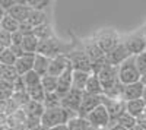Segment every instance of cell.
<instances>
[{
  "instance_id": "obj_34",
  "label": "cell",
  "mask_w": 146,
  "mask_h": 130,
  "mask_svg": "<svg viewBox=\"0 0 146 130\" xmlns=\"http://www.w3.org/2000/svg\"><path fill=\"white\" fill-rule=\"evenodd\" d=\"M16 62V57L13 56L9 48H5L2 53H0V64L2 66H13Z\"/></svg>"
},
{
  "instance_id": "obj_31",
  "label": "cell",
  "mask_w": 146,
  "mask_h": 130,
  "mask_svg": "<svg viewBox=\"0 0 146 130\" xmlns=\"http://www.w3.org/2000/svg\"><path fill=\"white\" fill-rule=\"evenodd\" d=\"M27 95L29 98V101H35V102H41L44 101V97H45V92L42 89L41 85H36L31 89H27Z\"/></svg>"
},
{
  "instance_id": "obj_17",
  "label": "cell",
  "mask_w": 146,
  "mask_h": 130,
  "mask_svg": "<svg viewBox=\"0 0 146 130\" xmlns=\"http://www.w3.org/2000/svg\"><path fill=\"white\" fill-rule=\"evenodd\" d=\"M69 60L66 56H57L54 58H50V64H48V73L50 76H54V78H58L60 75H62L66 67L69 66Z\"/></svg>"
},
{
  "instance_id": "obj_42",
  "label": "cell",
  "mask_w": 146,
  "mask_h": 130,
  "mask_svg": "<svg viewBox=\"0 0 146 130\" xmlns=\"http://www.w3.org/2000/svg\"><path fill=\"white\" fill-rule=\"evenodd\" d=\"M136 124L139 127H142L143 130H146V115L145 114H142L140 117H137V119H136Z\"/></svg>"
},
{
  "instance_id": "obj_41",
  "label": "cell",
  "mask_w": 146,
  "mask_h": 130,
  "mask_svg": "<svg viewBox=\"0 0 146 130\" xmlns=\"http://www.w3.org/2000/svg\"><path fill=\"white\" fill-rule=\"evenodd\" d=\"M9 50L13 53V56H15L16 58L25 54V53H23V50H22V45H10V47H9Z\"/></svg>"
},
{
  "instance_id": "obj_44",
  "label": "cell",
  "mask_w": 146,
  "mask_h": 130,
  "mask_svg": "<svg viewBox=\"0 0 146 130\" xmlns=\"http://www.w3.org/2000/svg\"><path fill=\"white\" fill-rule=\"evenodd\" d=\"M105 130H126V129L121 127V126H118V124H111V126H108Z\"/></svg>"
},
{
  "instance_id": "obj_20",
  "label": "cell",
  "mask_w": 146,
  "mask_h": 130,
  "mask_svg": "<svg viewBox=\"0 0 146 130\" xmlns=\"http://www.w3.org/2000/svg\"><path fill=\"white\" fill-rule=\"evenodd\" d=\"M48 64H50V58H47L45 56H41L38 53H35V58H34V66L32 70L38 75L40 78L45 76L48 73Z\"/></svg>"
},
{
  "instance_id": "obj_27",
  "label": "cell",
  "mask_w": 146,
  "mask_h": 130,
  "mask_svg": "<svg viewBox=\"0 0 146 130\" xmlns=\"http://www.w3.org/2000/svg\"><path fill=\"white\" fill-rule=\"evenodd\" d=\"M0 29H3L9 34H13L16 31H19V22L15 21L12 16H9L7 13L5 15V18L0 21Z\"/></svg>"
},
{
  "instance_id": "obj_26",
  "label": "cell",
  "mask_w": 146,
  "mask_h": 130,
  "mask_svg": "<svg viewBox=\"0 0 146 130\" xmlns=\"http://www.w3.org/2000/svg\"><path fill=\"white\" fill-rule=\"evenodd\" d=\"M66 127H67V130H88L91 126L86 121V119L79 117V115H75L73 119H70L66 123Z\"/></svg>"
},
{
  "instance_id": "obj_8",
  "label": "cell",
  "mask_w": 146,
  "mask_h": 130,
  "mask_svg": "<svg viewBox=\"0 0 146 130\" xmlns=\"http://www.w3.org/2000/svg\"><path fill=\"white\" fill-rule=\"evenodd\" d=\"M85 119L89 123V126L94 127V129L105 130L110 126V115H108V113H107V110L102 104L98 105L96 108H94Z\"/></svg>"
},
{
  "instance_id": "obj_4",
  "label": "cell",
  "mask_w": 146,
  "mask_h": 130,
  "mask_svg": "<svg viewBox=\"0 0 146 130\" xmlns=\"http://www.w3.org/2000/svg\"><path fill=\"white\" fill-rule=\"evenodd\" d=\"M66 57H67V60H69L73 70L91 73V60L88 58V56L83 53V50L80 48L79 42L76 44V47L75 45L72 47V50L66 54Z\"/></svg>"
},
{
  "instance_id": "obj_24",
  "label": "cell",
  "mask_w": 146,
  "mask_h": 130,
  "mask_svg": "<svg viewBox=\"0 0 146 130\" xmlns=\"http://www.w3.org/2000/svg\"><path fill=\"white\" fill-rule=\"evenodd\" d=\"M27 22L32 28H36L40 25H44V23H48V19H47V12L45 10H32L31 9V13L27 19Z\"/></svg>"
},
{
  "instance_id": "obj_47",
  "label": "cell",
  "mask_w": 146,
  "mask_h": 130,
  "mask_svg": "<svg viewBox=\"0 0 146 130\" xmlns=\"http://www.w3.org/2000/svg\"><path fill=\"white\" fill-rule=\"evenodd\" d=\"M140 84H142L143 86H146V73L140 76Z\"/></svg>"
},
{
  "instance_id": "obj_33",
  "label": "cell",
  "mask_w": 146,
  "mask_h": 130,
  "mask_svg": "<svg viewBox=\"0 0 146 130\" xmlns=\"http://www.w3.org/2000/svg\"><path fill=\"white\" fill-rule=\"evenodd\" d=\"M22 80H23V84H25V88L27 89H31L36 85H40V82H41V78L36 75L34 70H31V72L25 73L22 76Z\"/></svg>"
},
{
  "instance_id": "obj_18",
  "label": "cell",
  "mask_w": 146,
  "mask_h": 130,
  "mask_svg": "<svg viewBox=\"0 0 146 130\" xmlns=\"http://www.w3.org/2000/svg\"><path fill=\"white\" fill-rule=\"evenodd\" d=\"M34 58H35V54H27V53L16 58L13 67H15L16 73H18L19 76H23L25 73H28V72H31V70H32Z\"/></svg>"
},
{
  "instance_id": "obj_35",
  "label": "cell",
  "mask_w": 146,
  "mask_h": 130,
  "mask_svg": "<svg viewBox=\"0 0 146 130\" xmlns=\"http://www.w3.org/2000/svg\"><path fill=\"white\" fill-rule=\"evenodd\" d=\"M135 64H136V69L140 76L146 73V51L135 56Z\"/></svg>"
},
{
  "instance_id": "obj_22",
  "label": "cell",
  "mask_w": 146,
  "mask_h": 130,
  "mask_svg": "<svg viewBox=\"0 0 146 130\" xmlns=\"http://www.w3.org/2000/svg\"><path fill=\"white\" fill-rule=\"evenodd\" d=\"M32 35L38 41H45V40H50V38L56 37L54 31H53V27L50 25V23H44V25H40V27L34 28Z\"/></svg>"
},
{
  "instance_id": "obj_30",
  "label": "cell",
  "mask_w": 146,
  "mask_h": 130,
  "mask_svg": "<svg viewBox=\"0 0 146 130\" xmlns=\"http://www.w3.org/2000/svg\"><path fill=\"white\" fill-rule=\"evenodd\" d=\"M40 85L42 86V89H44V92H45V94L56 92V89H57V78L50 76V75H45V76H42V78H41Z\"/></svg>"
},
{
  "instance_id": "obj_39",
  "label": "cell",
  "mask_w": 146,
  "mask_h": 130,
  "mask_svg": "<svg viewBox=\"0 0 146 130\" xmlns=\"http://www.w3.org/2000/svg\"><path fill=\"white\" fill-rule=\"evenodd\" d=\"M16 5V0H0V7H2L6 13Z\"/></svg>"
},
{
  "instance_id": "obj_9",
  "label": "cell",
  "mask_w": 146,
  "mask_h": 130,
  "mask_svg": "<svg viewBox=\"0 0 146 130\" xmlns=\"http://www.w3.org/2000/svg\"><path fill=\"white\" fill-rule=\"evenodd\" d=\"M129 57H131L130 56V53L127 51V48L124 47V44L123 42H118L113 50H110L107 54H105V58H107V62L110 63V64H113V66H115V67H118L123 62H126Z\"/></svg>"
},
{
  "instance_id": "obj_3",
  "label": "cell",
  "mask_w": 146,
  "mask_h": 130,
  "mask_svg": "<svg viewBox=\"0 0 146 130\" xmlns=\"http://www.w3.org/2000/svg\"><path fill=\"white\" fill-rule=\"evenodd\" d=\"M117 76L121 85L136 84V82L140 80V75L135 64V57H129L126 62H123L117 67Z\"/></svg>"
},
{
  "instance_id": "obj_15",
  "label": "cell",
  "mask_w": 146,
  "mask_h": 130,
  "mask_svg": "<svg viewBox=\"0 0 146 130\" xmlns=\"http://www.w3.org/2000/svg\"><path fill=\"white\" fill-rule=\"evenodd\" d=\"M29 13H31V7L28 6L27 0H16V5L7 12V15L12 16L15 21H18L19 23L25 22L28 19Z\"/></svg>"
},
{
  "instance_id": "obj_7",
  "label": "cell",
  "mask_w": 146,
  "mask_h": 130,
  "mask_svg": "<svg viewBox=\"0 0 146 130\" xmlns=\"http://www.w3.org/2000/svg\"><path fill=\"white\" fill-rule=\"evenodd\" d=\"M94 41L98 44V47L107 54L110 50H113L114 47L121 41V37L118 35L117 31H114L111 28H107V29H102V31H100L98 34H96L94 37Z\"/></svg>"
},
{
  "instance_id": "obj_46",
  "label": "cell",
  "mask_w": 146,
  "mask_h": 130,
  "mask_svg": "<svg viewBox=\"0 0 146 130\" xmlns=\"http://www.w3.org/2000/svg\"><path fill=\"white\" fill-rule=\"evenodd\" d=\"M48 130H67V127H66V124H63V126H56V127L48 129Z\"/></svg>"
},
{
  "instance_id": "obj_38",
  "label": "cell",
  "mask_w": 146,
  "mask_h": 130,
  "mask_svg": "<svg viewBox=\"0 0 146 130\" xmlns=\"http://www.w3.org/2000/svg\"><path fill=\"white\" fill-rule=\"evenodd\" d=\"M10 41H12V34L0 29V42H2V45L5 48H9L10 47Z\"/></svg>"
},
{
  "instance_id": "obj_21",
  "label": "cell",
  "mask_w": 146,
  "mask_h": 130,
  "mask_svg": "<svg viewBox=\"0 0 146 130\" xmlns=\"http://www.w3.org/2000/svg\"><path fill=\"white\" fill-rule=\"evenodd\" d=\"M124 111L135 117V119H137V117H140L145 111V104L142 99H133V101H127L124 102Z\"/></svg>"
},
{
  "instance_id": "obj_29",
  "label": "cell",
  "mask_w": 146,
  "mask_h": 130,
  "mask_svg": "<svg viewBox=\"0 0 146 130\" xmlns=\"http://www.w3.org/2000/svg\"><path fill=\"white\" fill-rule=\"evenodd\" d=\"M114 124H118L121 127H124L126 130H131L133 127L136 126V119H135V117H131V115H129L126 111H123L117 117V120H115Z\"/></svg>"
},
{
  "instance_id": "obj_52",
  "label": "cell",
  "mask_w": 146,
  "mask_h": 130,
  "mask_svg": "<svg viewBox=\"0 0 146 130\" xmlns=\"http://www.w3.org/2000/svg\"><path fill=\"white\" fill-rule=\"evenodd\" d=\"M143 114H145V115H146V105H145V111H143Z\"/></svg>"
},
{
  "instance_id": "obj_45",
  "label": "cell",
  "mask_w": 146,
  "mask_h": 130,
  "mask_svg": "<svg viewBox=\"0 0 146 130\" xmlns=\"http://www.w3.org/2000/svg\"><path fill=\"white\" fill-rule=\"evenodd\" d=\"M140 99L143 101V104L146 105V86H143V92H142V97H140Z\"/></svg>"
},
{
  "instance_id": "obj_11",
  "label": "cell",
  "mask_w": 146,
  "mask_h": 130,
  "mask_svg": "<svg viewBox=\"0 0 146 130\" xmlns=\"http://www.w3.org/2000/svg\"><path fill=\"white\" fill-rule=\"evenodd\" d=\"M102 105L105 107L110 115V126L114 124L117 117L124 111V101H121V99H111V98H107L102 95Z\"/></svg>"
},
{
  "instance_id": "obj_43",
  "label": "cell",
  "mask_w": 146,
  "mask_h": 130,
  "mask_svg": "<svg viewBox=\"0 0 146 130\" xmlns=\"http://www.w3.org/2000/svg\"><path fill=\"white\" fill-rule=\"evenodd\" d=\"M6 124H7V114L0 113V127H3Z\"/></svg>"
},
{
  "instance_id": "obj_48",
  "label": "cell",
  "mask_w": 146,
  "mask_h": 130,
  "mask_svg": "<svg viewBox=\"0 0 146 130\" xmlns=\"http://www.w3.org/2000/svg\"><path fill=\"white\" fill-rule=\"evenodd\" d=\"M5 15H6V12H5L2 7H0V21H2V19L5 18Z\"/></svg>"
},
{
  "instance_id": "obj_28",
  "label": "cell",
  "mask_w": 146,
  "mask_h": 130,
  "mask_svg": "<svg viewBox=\"0 0 146 130\" xmlns=\"http://www.w3.org/2000/svg\"><path fill=\"white\" fill-rule=\"evenodd\" d=\"M60 102H62V98L56 92H50V94H45L42 105H44V110H53L60 107Z\"/></svg>"
},
{
  "instance_id": "obj_16",
  "label": "cell",
  "mask_w": 146,
  "mask_h": 130,
  "mask_svg": "<svg viewBox=\"0 0 146 130\" xmlns=\"http://www.w3.org/2000/svg\"><path fill=\"white\" fill-rule=\"evenodd\" d=\"M143 92V85L140 84V80L136 84L130 85H123V91H121V101H133V99H140Z\"/></svg>"
},
{
  "instance_id": "obj_23",
  "label": "cell",
  "mask_w": 146,
  "mask_h": 130,
  "mask_svg": "<svg viewBox=\"0 0 146 130\" xmlns=\"http://www.w3.org/2000/svg\"><path fill=\"white\" fill-rule=\"evenodd\" d=\"M89 75H91V73L79 72V70H73V75H72V89H76V91L83 92Z\"/></svg>"
},
{
  "instance_id": "obj_13",
  "label": "cell",
  "mask_w": 146,
  "mask_h": 130,
  "mask_svg": "<svg viewBox=\"0 0 146 130\" xmlns=\"http://www.w3.org/2000/svg\"><path fill=\"white\" fill-rule=\"evenodd\" d=\"M82 94L83 92H80V91L70 89L64 97H62L60 107L64 108V110H69L72 113H75V114H78L79 105H80V101H82Z\"/></svg>"
},
{
  "instance_id": "obj_6",
  "label": "cell",
  "mask_w": 146,
  "mask_h": 130,
  "mask_svg": "<svg viewBox=\"0 0 146 130\" xmlns=\"http://www.w3.org/2000/svg\"><path fill=\"white\" fill-rule=\"evenodd\" d=\"M98 79H100V84L102 86V91H104V95L108 94L110 91H113L120 82H118V76H117V67L110 64L107 62V64L98 72Z\"/></svg>"
},
{
  "instance_id": "obj_36",
  "label": "cell",
  "mask_w": 146,
  "mask_h": 130,
  "mask_svg": "<svg viewBox=\"0 0 146 130\" xmlns=\"http://www.w3.org/2000/svg\"><path fill=\"white\" fill-rule=\"evenodd\" d=\"M27 3L32 10H45L47 6L50 5V2H47V0H42V2H40V0H27Z\"/></svg>"
},
{
  "instance_id": "obj_40",
  "label": "cell",
  "mask_w": 146,
  "mask_h": 130,
  "mask_svg": "<svg viewBox=\"0 0 146 130\" xmlns=\"http://www.w3.org/2000/svg\"><path fill=\"white\" fill-rule=\"evenodd\" d=\"M22 40H23V35L16 31L12 34V41H10V45H22Z\"/></svg>"
},
{
  "instance_id": "obj_5",
  "label": "cell",
  "mask_w": 146,
  "mask_h": 130,
  "mask_svg": "<svg viewBox=\"0 0 146 130\" xmlns=\"http://www.w3.org/2000/svg\"><path fill=\"white\" fill-rule=\"evenodd\" d=\"M121 42L124 44V47L130 53V56L135 57V56L146 51V32L137 31V32L129 34V35L121 38Z\"/></svg>"
},
{
  "instance_id": "obj_2",
  "label": "cell",
  "mask_w": 146,
  "mask_h": 130,
  "mask_svg": "<svg viewBox=\"0 0 146 130\" xmlns=\"http://www.w3.org/2000/svg\"><path fill=\"white\" fill-rule=\"evenodd\" d=\"M75 113H72L69 110H64L62 107L58 108H53V110H44L41 119H40V124H42L47 129H53L56 126H63L66 124L70 119H73Z\"/></svg>"
},
{
  "instance_id": "obj_12",
  "label": "cell",
  "mask_w": 146,
  "mask_h": 130,
  "mask_svg": "<svg viewBox=\"0 0 146 130\" xmlns=\"http://www.w3.org/2000/svg\"><path fill=\"white\" fill-rule=\"evenodd\" d=\"M79 45H80V48L83 50V53L88 56V58L91 60V63L105 58V53L98 47V44L94 41V38H92V40H83V41H79Z\"/></svg>"
},
{
  "instance_id": "obj_50",
  "label": "cell",
  "mask_w": 146,
  "mask_h": 130,
  "mask_svg": "<svg viewBox=\"0 0 146 130\" xmlns=\"http://www.w3.org/2000/svg\"><path fill=\"white\" fill-rule=\"evenodd\" d=\"M3 50H5V47H3V45H2V42H0V53H2V51H3Z\"/></svg>"
},
{
  "instance_id": "obj_25",
  "label": "cell",
  "mask_w": 146,
  "mask_h": 130,
  "mask_svg": "<svg viewBox=\"0 0 146 130\" xmlns=\"http://www.w3.org/2000/svg\"><path fill=\"white\" fill-rule=\"evenodd\" d=\"M38 44H40V41L36 40L32 34L23 35L22 50H23V53H27V54H35L36 53V48H38Z\"/></svg>"
},
{
  "instance_id": "obj_37",
  "label": "cell",
  "mask_w": 146,
  "mask_h": 130,
  "mask_svg": "<svg viewBox=\"0 0 146 130\" xmlns=\"http://www.w3.org/2000/svg\"><path fill=\"white\" fill-rule=\"evenodd\" d=\"M12 86H13V94H27V88H25V84L22 80V76H18L13 80Z\"/></svg>"
},
{
  "instance_id": "obj_10",
  "label": "cell",
  "mask_w": 146,
  "mask_h": 130,
  "mask_svg": "<svg viewBox=\"0 0 146 130\" xmlns=\"http://www.w3.org/2000/svg\"><path fill=\"white\" fill-rule=\"evenodd\" d=\"M102 104V95L101 97H96V95H89V94H82V101L79 105V110H78V115L79 117H86L94 108H96L98 105Z\"/></svg>"
},
{
  "instance_id": "obj_51",
  "label": "cell",
  "mask_w": 146,
  "mask_h": 130,
  "mask_svg": "<svg viewBox=\"0 0 146 130\" xmlns=\"http://www.w3.org/2000/svg\"><path fill=\"white\" fill-rule=\"evenodd\" d=\"M88 130H100V129H94V127H89Z\"/></svg>"
},
{
  "instance_id": "obj_49",
  "label": "cell",
  "mask_w": 146,
  "mask_h": 130,
  "mask_svg": "<svg viewBox=\"0 0 146 130\" xmlns=\"http://www.w3.org/2000/svg\"><path fill=\"white\" fill-rule=\"evenodd\" d=\"M131 130H143V129H142V127H139V126H137V124H136V126H135V127H133V129H131Z\"/></svg>"
},
{
  "instance_id": "obj_1",
  "label": "cell",
  "mask_w": 146,
  "mask_h": 130,
  "mask_svg": "<svg viewBox=\"0 0 146 130\" xmlns=\"http://www.w3.org/2000/svg\"><path fill=\"white\" fill-rule=\"evenodd\" d=\"M72 47L73 44H67L62 40H58L57 37H53L50 40L40 41L36 53L41 56H45L47 58H54L57 56H66L72 50Z\"/></svg>"
},
{
  "instance_id": "obj_14",
  "label": "cell",
  "mask_w": 146,
  "mask_h": 130,
  "mask_svg": "<svg viewBox=\"0 0 146 130\" xmlns=\"http://www.w3.org/2000/svg\"><path fill=\"white\" fill-rule=\"evenodd\" d=\"M72 75H73V69L69 64L66 67L64 72L57 78V89H56V94H57L60 98L64 97L66 94L72 89Z\"/></svg>"
},
{
  "instance_id": "obj_32",
  "label": "cell",
  "mask_w": 146,
  "mask_h": 130,
  "mask_svg": "<svg viewBox=\"0 0 146 130\" xmlns=\"http://www.w3.org/2000/svg\"><path fill=\"white\" fill-rule=\"evenodd\" d=\"M18 76L19 75L16 73V70H15L13 66H2V64H0V79H5V80L13 84V80Z\"/></svg>"
},
{
  "instance_id": "obj_19",
  "label": "cell",
  "mask_w": 146,
  "mask_h": 130,
  "mask_svg": "<svg viewBox=\"0 0 146 130\" xmlns=\"http://www.w3.org/2000/svg\"><path fill=\"white\" fill-rule=\"evenodd\" d=\"M83 92H85V94H89V95H96V97L104 95V91H102V86H101V84H100L98 76H96V75H89Z\"/></svg>"
}]
</instances>
